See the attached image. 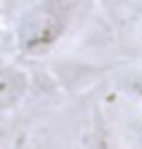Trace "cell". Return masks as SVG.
Here are the masks:
<instances>
[{"instance_id": "1", "label": "cell", "mask_w": 142, "mask_h": 149, "mask_svg": "<svg viewBox=\"0 0 142 149\" xmlns=\"http://www.w3.org/2000/svg\"><path fill=\"white\" fill-rule=\"evenodd\" d=\"M71 5L66 0H38L24 12L17 26V47L26 57H45L66 36Z\"/></svg>"}, {"instance_id": "2", "label": "cell", "mask_w": 142, "mask_h": 149, "mask_svg": "<svg viewBox=\"0 0 142 149\" xmlns=\"http://www.w3.org/2000/svg\"><path fill=\"white\" fill-rule=\"evenodd\" d=\"M29 92V76L14 64L0 62V114L12 111Z\"/></svg>"}, {"instance_id": "3", "label": "cell", "mask_w": 142, "mask_h": 149, "mask_svg": "<svg viewBox=\"0 0 142 149\" xmlns=\"http://www.w3.org/2000/svg\"><path fill=\"white\" fill-rule=\"evenodd\" d=\"M121 88H123V92H126L128 97L142 102V69H140V71H133L128 78H123Z\"/></svg>"}, {"instance_id": "4", "label": "cell", "mask_w": 142, "mask_h": 149, "mask_svg": "<svg viewBox=\"0 0 142 149\" xmlns=\"http://www.w3.org/2000/svg\"><path fill=\"white\" fill-rule=\"evenodd\" d=\"M133 144L142 147V118H137L133 125Z\"/></svg>"}, {"instance_id": "5", "label": "cell", "mask_w": 142, "mask_h": 149, "mask_svg": "<svg viewBox=\"0 0 142 149\" xmlns=\"http://www.w3.org/2000/svg\"><path fill=\"white\" fill-rule=\"evenodd\" d=\"M140 19H142V10H140Z\"/></svg>"}]
</instances>
